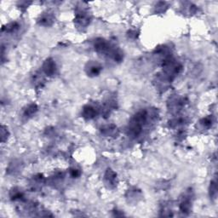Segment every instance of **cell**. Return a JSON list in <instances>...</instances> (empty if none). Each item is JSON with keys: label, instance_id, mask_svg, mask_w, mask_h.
<instances>
[{"label": "cell", "instance_id": "obj_6", "mask_svg": "<svg viewBox=\"0 0 218 218\" xmlns=\"http://www.w3.org/2000/svg\"><path fill=\"white\" fill-rule=\"evenodd\" d=\"M180 211L182 213L187 214L191 211V201L188 199H185L180 204Z\"/></svg>", "mask_w": 218, "mask_h": 218}, {"label": "cell", "instance_id": "obj_4", "mask_svg": "<svg viewBox=\"0 0 218 218\" xmlns=\"http://www.w3.org/2000/svg\"><path fill=\"white\" fill-rule=\"evenodd\" d=\"M96 109L92 106H85L83 108V113H82V115H83V118L87 119H93L96 116Z\"/></svg>", "mask_w": 218, "mask_h": 218}, {"label": "cell", "instance_id": "obj_9", "mask_svg": "<svg viewBox=\"0 0 218 218\" xmlns=\"http://www.w3.org/2000/svg\"><path fill=\"white\" fill-rule=\"evenodd\" d=\"M52 22V18L50 17V15H44L40 20V24L48 26V25H50V22Z\"/></svg>", "mask_w": 218, "mask_h": 218}, {"label": "cell", "instance_id": "obj_10", "mask_svg": "<svg viewBox=\"0 0 218 218\" xmlns=\"http://www.w3.org/2000/svg\"><path fill=\"white\" fill-rule=\"evenodd\" d=\"M18 27H19V26H18L17 23H10L8 26H6L5 29H6V32H13L17 30Z\"/></svg>", "mask_w": 218, "mask_h": 218}, {"label": "cell", "instance_id": "obj_2", "mask_svg": "<svg viewBox=\"0 0 218 218\" xmlns=\"http://www.w3.org/2000/svg\"><path fill=\"white\" fill-rule=\"evenodd\" d=\"M75 21L78 26L84 27L88 26V24L90 23V18L84 12H80V13L77 14Z\"/></svg>", "mask_w": 218, "mask_h": 218}, {"label": "cell", "instance_id": "obj_11", "mask_svg": "<svg viewBox=\"0 0 218 218\" xmlns=\"http://www.w3.org/2000/svg\"><path fill=\"white\" fill-rule=\"evenodd\" d=\"M217 182L216 181H211V196L212 197H216L217 195Z\"/></svg>", "mask_w": 218, "mask_h": 218}, {"label": "cell", "instance_id": "obj_5", "mask_svg": "<svg viewBox=\"0 0 218 218\" xmlns=\"http://www.w3.org/2000/svg\"><path fill=\"white\" fill-rule=\"evenodd\" d=\"M101 71V67L98 63H90L87 68V73L90 76H97Z\"/></svg>", "mask_w": 218, "mask_h": 218}, {"label": "cell", "instance_id": "obj_13", "mask_svg": "<svg viewBox=\"0 0 218 218\" xmlns=\"http://www.w3.org/2000/svg\"><path fill=\"white\" fill-rule=\"evenodd\" d=\"M70 175L73 176V177H78L79 176H80V171H78V170H77V169H72L71 171H70Z\"/></svg>", "mask_w": 218, "mask_h": 218}, {"label": "cell", "instance_id": "obj_7", "mask_svg": "<svg viewBox=\"0 0 218 218\" xmlns=\"http://www.w3.org/2000/svg\"><path fill=\"white\" fill-rule=\"evenodd\" d=\"M37 110H38V106L36 104H31L29 105L27 107V109L25 110V116H27V117H30L32 115H33L34 113L37 112Z\"/></svg>", "mask_w": 218, "mask_h": 218}, {"label": "cell", "instance_id": "obj_8", "mask_svg": "<svg viewBox=\"0 0 218 218\" xmlns=\"http://www.w3.org/2000/svg\"><path fill=\"white\" fill-rule=\"evenodd\" d=\"M115 130H116V128H115L114 126H113V125H109V126H106L105 128H103V130H101V131H102L104 134H106V135H113V133L115 132Z\"/></svg>", "mask_w": 218, "mask_h": 218}, {"label": "cell", "instance_id": "obj_1", "mask_svg": "<svg viewBox=\"0 0 218 218\" xmlns=\"http://www.w3.org/2000/svg\"><path fill=\"white\" fill-rule=\"evenodd\" d=\"M55 63L52 59H48L45 60V62L43 65V70L45 72V73L48 76L54 75V73H55Z\"/></svg>", "mask_w": 218, "mask_h": 218}, {"label": "cell", "instance_id": "obj_3", "mask_svg": "<svg viewBox=\"0 0 218 218\" xmlns=\"http://www.w3.org/2000/svg\"><path fill=\"white\" fill-rule=\"evenodd\" d=\"M105 181L110 187H114L117 184V175L112 170H107L105 174Z\"/></svg>", "mask_w": 218, "mask_h": 218}, {"label": "cell", "instance_id": "obj_14", "mask_svg": "<svg viewBox=\"0 0 218 218\" xmlns=\"http://www.w3.org/2000/svg\"><path fill=\"white\" fill-rule=\"evenodd\" d=\"M1 131H2V133H1V135H2V142H4V138L6 137L5 135H7V130L4 128V126H3Z\"/></svg>", "mask_w": 218, "mask_h": 218}, {"label": "cell", "instance_id": "obj_12", "mask_svg": "<svg viewBox=\"0 0 218 218\" xmlns=\"http://www.w3.org/2000/svg\"><path fill=\"white\" fill-rule=\"evenodd\" d=\"M201 123L205 128H210L212 124V120H211V118H205L201 121Z\"/></svg>", "mask_w": 218, "mask_h": 218}]
</instances>
